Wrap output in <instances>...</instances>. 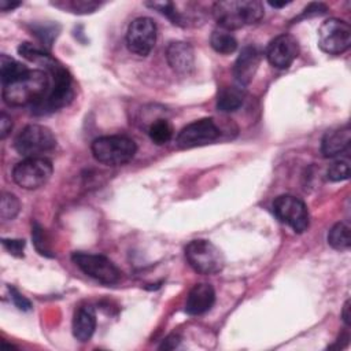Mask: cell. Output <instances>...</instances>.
<instances>
[{"mask_svg":"<svg viewBox=\"0 0 351 351\" xmlns=\"http://www.w3.org/2000/svg\"><path fill=\"white\" fill-rule=\"evenodd\" d=\"M51 88V77L45 70H27L19 78L3 85V100L11 107L34 106L45 97Z\"/></svg>","mask_w":351,"mask_h":351,"instance_id":"cell-1","label":"cell"},{"mask_svg":"<svg viewBox=\"0 0 351 351\" xmlns=\"http://www.w3.org/2000/svg\"><path fill=\"white\" fill-rule=\"evenodd\" d=\"M263 12V4L256 0L217 1L213 5V15L217 23L229 32L259 22Z\"/></svg>","mask_w":351,"mask_h":351,"instance_id":"cell-2","label":"cell"},{"mask_svg":"<svg viewBox=\"0 0 351 351\" xmlns=\"http://www.w3.org/2000/svg\"><path fill=\"white\" fill-rule=\"evenodd\" d=\"M90 149L97 162L107 166H121L132 160L137 151V145L132 138L115 134L95 138Z\"/></svg>","mask_w":351,"mask_h":351,"instance_id":"cell-3","label":"cell"},{"mask_svg":"<svg viewBox=\"0 0 351 351\" xmlns=\"http://www.w3.org/2000/svg\"><path fill=\"white\" fill-rule=\"evenodd\" d=\"M185 259L189 266L200 274L219 273L225 266L221 250L208 240H192L185 247Z\"/></svg>","mask_w":351,"mask_h":351,"instance_id":"cell-4","label":"cell"},{"mask_svg":"<svg viewBox=\"0 0 351 351\" xmlns=\"http://www.w3.org/2000/svg\"><path fill=\"white\" fill-rule=\"evenodd\" d=\"M56 147V137L47 126L32 123L25 126L14 140V148L25 158L41 156Z\"/></svg>","mask_w":351,"mask_h":351,"instance_id":"cell-5","label":"cell"},{"mask_svg":"<svg viewBox=\"0 0 351 351\" xmlns=\"http://www.w3.org/2000/svg\"><path fill=\"white\" fill-rule=\"evenodd\" d=\"M71 261L82 273L104 285H114L122 278L118 266L104 255L75 251L71 255Z\"/></svg>","mask_w":351,"mask_h":351,"instance_id":"cell-6","label":"cell"},{"mask_svg":"<svg viewBox=\"0 0 351 351\" xmlns=\"http://www.w3.org/2000/svg\"><path fill=\"white\" fill-rule=\"evenodd\" d=\"M53 171L52 162L44 156L25 158L12 169V180L23 189L44 186Z\"/></svg>","mask_w":351,"mask_h":351,"instance_id":"cell-7","label":"cell"},{"mask_svg":"<svg viewBox=\"0 0 351 351\" xmlns=\"http://www.w3.org/2000/svg\"><path fill=\"white\" fill-rule=\"evenodd\" d=\"M351 27L339 18L324 21L318 29V47L329 55H340L350 48Z\"/></svg>","mask_w":351,"mask_h":351,"instance_id":"cell-8","label":"cell"},{"mask_svg":"<svg viewBox=\"0 0 351 351\" xmlns=\"http://www.w3.org/2000/svg\"><path fill=\"white\" fill-rule=\"evenodd\" d=\"M273 213L277 219L296 233H303L308 228V211L306 204L293 195H281L273 202Z\"/></svg>","mask_w":351,"mask_h":351,"instance_id":"cell-9","label":"cell"},{"mask_svg":"<svg viewBox=\"0 0 351 351\" xmlns=\"http://www.w3.org/2000/svg\"><path fill=\"white\" fill-rule=\"evenodd\" d=\"M156 43V25L148 16L133 19L126 30V45L130 52L138 56H147Z\"/></svg>","mask_w":351,"mask_h":351,"instance_id":"cell-10","label":"cell"},{"mask_svg":"<svg viewBox=\"0 0 351 351\" xmlns=\"http://www.w3.org/2000/svg\"><path fill=\"white\" fill-rule=\"evenodd\" d=\"M221 134L219 128L211 118H202L184 126L177 134L176 143L180 148L188 149L215 141Z\"/></svg>","mask_w":351,"mask_h":351,"instance_id":"cell-11","label":"cell"},{"mask_svg":"<svg viewBox=\"0 0 351 351\" xmlns=\"http://www.w3.org/2000/svg\"><path fill=\"white\" fill-rule=\"evenodd\" d=\"M299 55V43L291 34H280L274 37L267 48V62L276 69H288Z\"/></svg>","mask_w":351,"mask_h":351,"instance_id":"cell-12","label":"cell"},{"mask_svg":"<svg viewBox=\"0 0 351 351\" xmlns=\"http://www.w3.org/2000/svg\"><path fill=\"white\" fill-rule=\"evenodd\" d=\"M261 59L262 53L255 45H245L241 49L233 66V75L239 85L245 86L252 81L261 63Z\"/></svg>","mask_w":351,"mask_h":351,"instance_id":"cell-13","label":"cell"},{"mask_svg":"<svg viewBox=\"0 0 351 351\" xmlns=\"http://www.w3.org/2000/svg\"><path fill=\"white\" fill-rule=\"evenodd\" d=\"M166 59L169 66L178 74L188 75L195 69V52L188 43H170L166 48Z\"/></svg>","mask_w":351,"mask_h":351,"instance_id":"cell-14","label":"cell"},{"mask_svg":"<svg viewBox=\"0 0 351 351\" xmlns=\"http://www.w3.org/2000/svg\"><path fill=\"white\" fill-rule=\"evenodd\" d=\"M215 302V291L210 284H196L186 296L185 311L189 315H202L207 313Z\"/></svg>","mask_w":351,"mask_h":351,"instance_id":"cell-15","label":"cell"},{"mask_svg":"<svg viewBox=\"0 0 351 351\" xmlns=\"http://www.w3.org/2000/svg\"><path fill=\"white\" fill-rule=\"evenodd\" d=\"M351 143V130L350 126H341L333 130H329L324 134L321 140V152L325 158H333L340 155L348 148Z\"/></svg>","mask_w":351,"mask_h":351,"instance_id":"cell-16","label":"cell"},{"mask_svg":"<svg viewBox=\"0 0 351 351\" xmlns=\"http://www.w3.org/2000/svg\"><path fill=\"white\" fill-rule=\"evenodd\" d=\"M96 329V313L92 306H80L73 317V335L80 341H88Z\"/></svg>","mask_w":351,"mask_h":351,"instance_id":"cell-17","label":"cell"},{"mask_svg":"<svg viewBox=\"0 0 351 351\" xmlns=\"http://www.w3.org/2000/svg\"><path fill=\"white\" fill-rule=\"evenodd\" d=\"M245 99V89L241 85H228L219 89L217 96V108L222 112L239 110Z\"/></svg>","mask_w":351,"mask_h":351,"instance_id":"cell-18","label":"cell"},{"mask_svg":"<svg viewBox=\"0 0 351 351\" xmlns=\"http://www.w3.org/2000/svg\"><path fill=\"white\" fill-rule=\"evenodd\" d=\"M328 243L332 248L344 251L351 245V226L348 222L341 221L335 223L328 233Z\"/></svg>","mask_w":351,"mask_h":351,"instance_id":"cell-19","label":"cell"},{"mask_svg":"<svg viewBox=\"0 0 351 351\" xmlns=\"http://www.w3.org/2000/svg\"><path fill=\"white\" fill-rule=\"evenodd\" d=\"M210 45L218 53L230 55L237 49V40L229 30L219 27L213 30L210 37Z\"/></svg>","mask_w":351,"mask_h":351,"instance_id":"cell-20","label":"cell"},{"mask_svg":"<svg viewBox=\"0 0 351 351\" xmlns=\"http://www.w3.org/2000/svg\"><path fill=\"white\" fill-rule=\"evenodd\" d=\"M29 69L16 62L15 59L7 56V55H1L0 58V77H1V84L5 85L16 78H19L21 75H23Z\"/></svg>","mask_w":351,"mask_h":351,"instance_id":"cell-21","label":"cell"},{"mask_svg":"<svg viewBox=\"0 0 351 351\" xmlns=\"http://www.w3.org/2000/svg\"><path fill=\"white\" fill-rule=\"evenodd\" d=\"M148 136H149V138L155 144L162 145V144H166V143H169L171 140V137H173V128L169 123V121L160 118V119L154 121L149 125Z\"/></svg>","mask_w":351,"mask_h":351,"instance_id":"cell-22","label":"cell"},{"mask_svg":"<svg viewBox=\"0 0 351 351\" xmlns=\"http://www.w3.org/2000/svg\"><path fill=\"white\" fill-rule=\"evenodd\" d=\"M21 210V203L18 197L12 193L3 192L0 199V217L3 221H12Z\"/></svg>","mask_w":351,"mask_h":351,"instance_id":"cell-23","label":"cell"},{"mask_svg":"<svg viewBox=\"0 0 351 351\" xmlns=\"http://www.w3.org/2000/svg\"><path fill=\"white\" fill-rule=\"evenodd\" d=\"M60 27L58 23H48V22H44V23H34L32 26V32L33 34L47 47H51L53 40L56 38L58 33H59Z\"/></svg>","mask_w":351,"mask_h":351,"instance_id":"cell-24","label":"cell"},{"mask_svg":"<svg viewBox=\"0 0 351 351\" xmlns=\"http://www.w3.org/2000/svg\"><path fill=\"white\" fill-rule=\"evenodd\" d=\"M32 239H33V244H34V247H36V250L38 251L40 255L48 256V258L53 256V252H52V250L49 247V241H48L47 233H45L44 228L38 222H33Z\"/></svg>","mask_w":351,"mask_h":351,"instance_id":"cell-25","label":"cell"},{"mask_svg":"<svg viewBox=\"0 0 351 351\" xmlns=\"http://www.w3.org/2000/svg\"><path fill=\"white\" fill-rule=\"evenodd\" d=\"M326 177L330 181H344L350 177V160L348 159H339L335 160L326 171Z\"/></svg>","mask_w":351,"mask_h":351,"instance_id":"cell-26","label":"cell"},{"mask_svg":"<svg viewBox=\"0 0 351 351\" xmlns=\"http://www.w3.org/2000/svg\"><path fill=\"white\" fill-rule=\"evenodd\" d=\"M99 7H100V3L93 1V0H71V1L64 3V8L71 10V12H74V14L93 12Z\"/></svg>","mask_w":351,"mask_h":351,"instance_id":"cell-27","label":"cell"},{"mask_svg":"<svg viewBox=\"0 0 351 351\" xmlns=\"http://www.w3.org/2000/svg\"><path fill=\"white\" fill-rule=\"evenodd\" d=\"M3 247L14 256H23V250H25V240L22 239H3L1 240Z\"/></svg>","mask_w":351,"mask_h":351,"instance_id":"cell-28","label":"cell"},{"mask_svg":"<svg viewBox=\"0 0 351 351\" xmlns=\"http://www.w3.org/2000/svg\"><path fill=\"white\" fill-rule=\"evenodd\" d=\"M8 291H10V295H11V299L14 302V304L22 310V311H29L32 310V303L29 299H26L16 288L14 287H8Z\"/></svg>","mask_w":351,"mask_h":351,"instance_id":"cell-29","label":"cell"},{"mask_svg":"<svg viewBox=\"0 0 351 351\" xmlns=\"http://www.w3.org/2000/svg\"><path fill=\"white\" fill-rule=\"evenodd\" d=\"M328 11V7L322 3H311L308 4L304 10H303V14L300 15L302 18L304 16H314V15H321V14H325Z\"/></svg>","mask_w":351,"mask_h":351,"instance_id":"cell-30","label":"cell"},{"mask_svg":"<svg viewBox=\"0 0 351 351\" xmlns=\"http://www.w3.org/2000/svg\"><path fill=\"white\" fill-rule=\"evenodd\" d=\"M11 129H12L11 118L5 112H1V115H0V136H1V138H5L8 136V133L11 132Z\"/></svg>","mask_w":351,"mask_h":351,"instance_id":"cell-31","label":"cell"},{"mask_svg":"<svg viewBox=\"0 0 351 351\" xmlns=\"http://www.w3.org/2000/svg\"><path fill=\"white\" fill-rule=\"evenodd\" d=\"M180 341H181V337H180L178 335H176V333H171V335H169V336L162 341V344L159 346V348H160V350H174L176 347H178Z\"/></svg>","mask_w":351,"mask_h":351,"instance_id":"cell-32","label":"cell"},{"mask_svg":"<svg viewBox=\"0 0 351 351\" xmlns=\"http://www.w3.org/2000/svg\"><path fill=\"white\" fill-rule=\"evenodd\" d=\"M341 318H343L344 324H346L347 326H350V324H351V321H350V318H351V314H350V299H347L346 303H344V306H343Z\"/></svg>","mask_w":351,"mask_h":351,"instance_id":"cell-33","label":"cell"},{"mask_svg":"<svg viewBox=\"0 0 351 351\" xmlns=\"http://www.w3.org/2000/svg\"><path fill=\"white\" fill-rule=\"evenodd\" d=\"M19 5H21V3H11V1H7V0L0 1V10L1 11H10V10H14Z\"/></svg>","mask_w":351,"mask_h":351,"instance_id":"cell-34","label":"cell"},{"mask_svg":"<svg viewBox=\"0 0 351 351\" xmlns=\"http://www.w3.org/2000/svg\"><path fill=\"white\" fill-rule=\"evenodd\" d=\"M291 1H269V5H271V7H274V8H281V7H285V5H288Z\"/></svg>","mask_w":351,"mask_h":351,"instance_id":"cell-35","label":"cell"}]
</instances>
